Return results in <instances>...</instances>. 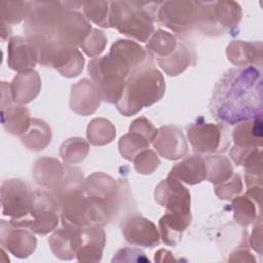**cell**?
Instances as JSON below:
<instances>
[{"mask_svg": "<svg viewBox=\"0 0 263 263\" xmlns=\"http://www.w3.org/2000/svg\"><path fill=\"white\" fill-rule=\"evenodd\" d=\"M262 74L253 66L227 70L216 83L209 104L212 115L230 125L262 117Z\"/></svg>", "mask_w": 263, "mask_h": 263, "instance_id": "obj_1", "label": "cell"}, {"mask_svg": "<svg viewBox=\"0 0 263 263\" xmlns=\"http://www.w3.org/2000/svg\"><path fill=\"white\" fill-rule=\"evenodd\" d=\"M164 92V77L150 62L127 77L122 96L115 106L122 115L132 116L158 102Z\"/></svg>", "mask_w": 263, "mask_h": 263, "instance_id": "obj_2", "label": "cell"}, {"mask_svg": "<svg viewBox=\"0 0 263 263\" xmlns=\"http://www.w3.org/2000/svg\"><path fill=\"white\" fill-rule=\"evenodd\" d=\"M159 2L111 1L110 28L146 42L154 33V22Z\"/></svg>", "mask_w": 263, "mask_h": 263, "instance_id": "obj_3", "label": "cell"}, {"mask_svg": "<svg viewBox=\"0 0 263 263\" xmlns=\"http://www.w3.org/2000/svg\"><path fill=\"white\" fill-rule=\"evenodd\" d=\"M84 192L101 203L109 215L110 222L117 221L123 213L133 211V196L126 180H115L111 176L96 172L84 181ZM135 210V209H134Z\"/></svg>", "mask_w": 263, "mask_h": 263, "instance_id": "obj_4", "label": "cell"}, {"mask_svg": "<svg viewBox=\"0 0 263 263\" xmlns=\"http://www.w3.org/2000/svg\"><path fill=\"white\" fill-rule=\"evenodd\" d=\"M87 70L102 100L114 105L120 100L126 79L134 72L125 61L111 51L107 55L90 60Z\"/></svg>", "mask_w": 263, "mask_h": 263, "instance_id": "obj_5", "label": "cell"}, {"mask_svg": "<svg viewBox=\"0 0 263 263\" xmlns=\"http://www.w3.org/2000/svg\"><path fill=\"white\" fill-rule=\"evenodd\" d=\"M57 202L62 225L88 228L92 226L103 227L110 223L109 215L105 208L89 197L84 192V188L66 195Z\"/></svg>", "mask_w": 263, "mask_h": 263, "instance_id": "obj_6", "label": "cell"}, {"mask_svg": "<svg viewBox=\"0 0 263 263\" xmlns=\"http://www.w3.org/2000/svg\"><path fill=\"white\" fill-rule=\"evenodd\" d=\"M82 2L27 1L24 32L27 38L46 37L53 39L59 21L67 9H80Z\"/></svg>", "mask_w": 263, "mask_h": 263, "instance_id": "obj_7", "label": "cell"}, {"mask_svg": "<svg viewBox=\"0 0 263 263\" xmlns=\"http://www.w3.org/2000/svg\"><path fill=\"white\" fill-rule=\"evenodd\" d=\"M58 202L49 190L37 189L32 192L29 215L21 219H10V223L45 235L53 231L60 220Z\"/></svg>", "mask_w": 263, "mask_h": 263, "instance_id": "obj_8", "label": "cell"}, {"mask_svg": "<svg viewBox=\"0 0 263 263\" xmlns=\"http://www.w3.org/2000/svg\"><path fill=\"white\" fill-rule=\"evenodd\" d=\"M188 140L193 150L198 154L224 152L229 143L227 128L222 123H212L198 118L187 129Z\"/></svg>", "mask_w": 263, "mask_h": 263, "instance_id": "obj_9", "label": "cell"}, {"mask_svg": "<svg viewBox=\"0 0 263 263\" xmlns=\"http://www.w3.org/2000/svg\"><path fill=\"white\" fill-rule=\"evenodd\" d=\"M198 1L159 2L156 21L177 34L187 33L198 22Z\"/></svg>", "mask_w": 263, "mask_h": 263, "instance_id": "obj_10", "label": "cell"}, {"mask_svg": "<svg viewBox=\"0 0 263 263\" xmlns=\"http://www.w3.org/2000/svg\"><path fill=\"white\" fill-rule=\"evenodd\" d=\"M2 215L11 219H21L29 215L32 190L20 179L4 180L1 184Z\"/></svg>", "mask_w": 263, "mask_h": 263, "instance_id": "obj_11", "label": "cell"}, {"mask_svg": "<svg viewBox=\"0 0 263 263\" xmlns=\"http://www.w3.org/2000/svg\"><path fill=\"white\" fill-rule=\"evenodd\" d=\"M154 198L165 213L191 217L190 192L179 180L167 176L155 187Z\"/></svg>", "mask_w": 263, "mask_h": 263, "instance_id": "obj_12", "label": "cell"}, {"mask_svg": "<svg viewBox=\"0 0 263 263\" xmlns=\"http://www.w3.org/2000/svg\"><path fill=\"white\" fill-rule=\"evenodd\" d=\"M89 21L78 9H67L61 16L53 39L69 47H79L91 32Z\"/></svg>", "mask_w": 263, "mask_h": 263, "instance_id": "obj_13", "label": "cell"}, {"mask_svg": "<svg viewBox=\"0 0 263 263\" xmlns=\"http://www.w3.org/2000/svg\"><path fill=\"white\" fill-rule=\"evenodd\" d=\"M31 116L29 110L13 101L10 84L1 82V123L4 129L14 136H22L30 126Z\"/></svg>", "mask_w": 263, "mask_h": 263, "instance_id": "obj_14", "label": "cell"}, {"mask_svg": "<svg viewBox=\"0 0 263 263\" xmlns=\"http://www.w3.org/2000/svg\"><path fill=\"white\" fill-rule=\"evenodd\" d=\"M0 243L2 249L7 250L17 258H27L36 249L37 239L30 229L20 227L10 222L1 220Z\"/></svg>", "mask_w": 263, "mask_h": 263, "instance_id": "obj_15", "label": "cell"}, {"mask_svg": "<svg viewBox=\"0 0 263 263\" xmlns=\"http://www.w3.org/2000/svg\"><path fill=\"white\" fill-rule=\"evenodd\" d=\"M121 228L125 240L130 245L152 248L159 243V231L147 218L133 215L122 222Z\"/></svg>", "mask_w": 263, "mask_h": 263, "instance_id": "obj_16", "label": "cell"}, {"mask_svg": "<svg viewBox=\"0 0 263 263\" xmlns=\"http://www.w3.org/2000/svg\"><path fill=\"white\" fill-rule=\"evenodd\" d=\"M152 144L161 157L170 160L180 159L188 151V145L182 130L173 125L159 127Z\"/></svg>", "mask_w": 263, "mask_h": 263, "instance_id": "obj_17", "label": "cell"}, {"mask_svg": "<svg viewBox=\"0 0 263 263\" xmlns=\"http://www.w3.org/2000/svg\"><path fill=\"white\" fill-rule=\"evenodd\" d=\"M102 101L97 85L87 78H83L72 85L69 106L75 113L87 116L96 112Z\"/></svg>", "mask_w": 263, "mask_h": 263, "instance_id": "obj_18", "label": "cell"}, {"mask_svg": "<svg viewBox=\"0 0 263 263\" xmlns=\"http://www.w3.org/2000/svg\"><path fill=\"white\" fill-rule=\"evenodd\" d=\"M37 64V50L27 37L15 36L9 39L7 45V65L10 69L21 73L33 70Z\"/></svg>", "mask_w": 263, "mask_h": 263, "instance_id": "obj_19", "label": "cell"}, {"mask_svg": "<svg viewBox=\"0 0 263 263\" xmlns=\"http://www.w3.org/2000/svg\"><path fill=\"white\" fill-rule=\"evenodd\" d=\"M48 243L54 256L61 260H72L81 246V228L62 225L50 235Z\"/></svg>", "mask_w": 263, "mask_h": 263, "instance_id": "obj_20", "label": "cell"}, {"mask_svg": "<svg viewBox=\"0 0 263 263\" xmlns=\"http://www.w3.org/2000/svg\"><path fill=\"white\" fill-rule=\"evenodd\" d=\"M66 165L52 157H41L36 160L32 177L35 183L49 191L54 190L64 178Z\"/></svg>", "mask_w": 263, "mask_h": 263, "instance_id": "obj_21", "label": "cell"}, {"mask_svg": "<svg viewBox=\"0 0 263 263\" xmlns=\"http://www.w3.org/2000/svg\"><path fill=\"white\" fill-rule=\"evenodd\" d=\"M228 61L238 67L262 65V42L233 40L226 47Z\"/></svg>", "mask_w": 263, "mask_h": 263, "instance_id": "obj_22", "label": "cell"}, {"mask_svg": "<svg viewBox=\"0 0 263 263\" xmlns=\"http://www.w3.org/2000/svg\"><path fill=\"white\" fill-rule=\"evenodd\" d=\"M168 176L188 185L199 184L206 179L204 158L199 154L189 155L176 163L171 168Z\"/></svg>", "mask_w": 263, "mask_h": 263, "instance_id": "obj_23", "label": "cell"}, {"mask_svg": "<svg viewBox=\"0 0 263 263\" xmlns=\"http://www.w3.org/2000/svg\"><path fill=\"white\" fill-rule=\"evenodd\" d=\"M106 234L101 226L81 228V246L76 254L78 261L99 262L102 259Z\"/></svg>", "mask_w": 263, "mask_h": 263, "instance_id": "obj_24", "label": "cell"}, {"mask_svg": "<svg viewBox=\"0 0 263 263\" xmlns=\"http://www.w3.org/2000/svg\"><path fill=\"white\" fill-rule=\"evenodd\" d=\"M41 89V79L34 69L18 73L10 83V91L15 103L24 105L32 102Z\"/></svg>", "mask_w": 263, "mask_h": 263, "instance_id": "obj_25", "label": "cell"}, {"mask_svg": "<svg viewBox=\"0 0 263 263\" xmlns=\"http://www.w3.org/2000/svg\"><path fill=\"white\" fill-rule=\"evenodd\" d=\"M262 123V117L237 123L232 133L233 146L241 149L261 148L263 138Z\"/></svg>", "mask_w": 263, "mask_h": 263, "instance_id": "obj_26", "label": "cell"}, {"mask_svg": "<svg viewBox=\"0 0 263 263\" xmlns=\"http://www.w3.org/2000/svg\"><path fill=\"white\" fill-rule=\"evenodd\" d=\"M212 12L219 33H223L224 29L234 28L242 17L241 7L235 1H212Z\"/></svg>", "mask_w": 263, "mask_h": 263, "instance_id": "obj_27", "label": "cell"}, {"mask_svg": "<svg viewBox=\"0 0 263 263\" xmlns=\"http://www.w3.org/2000/svg\"><path fill=\"white\" fill-rule=\"evenodd\" d=\"M190 222L191 217L165 213L158 221L160 238L168 246H177Z\"/></svg>", "mask_w": 263, "mask_h": 263, "instance_id": "obj_28", "label": "cell"}, {"mask_svg": "<svg viewBox=\"0 0 263 263\" xmlns=\"http://www.w3.org/2000/svg\"><path fill=\"white\" fill-rule=\"evenodd\" d=\"M194 54L188 45L179 40L177 48L168 57L155 60L157 65L170 76H176L183 73L190 65H194L192 61Z\"/></svg>", "mask_w": 263, "mask_h": 263, "instance_id": "obj_29", "label": "cell"}, {"mask_svg": "<svg viewBox=\"0 0 263 263\" xmlns=\"http://www.w3.org/2000/svg\"><path fill=\"white\" fill-rule=\"evenodd\" d=\"M21 141L30 150H43L51 141V128L44 120L32 118L29 128L21 136Z\"/></svg>", "mask_w": 263, "mask_h": 263, "instance_id": "obj_30", "label": "cell"}, {"mask_svg": "<svg viewBox=\"0 0 263 263\" xmlns=\"http://www.w3.org/2000/svg\"><path fill=\"white\" fill-rule=\"evenodd\" d=\"M179 39L176 35L158 29L154 31L147 44V52L152 59H162L172 54L177 48Z\"/></svg>", "mask_w": 263, "mask_h": 263, "instance_id": "obj_31", "label": "cell"}, {"mask_svg": "<svg viewBox=\"0 0 263 263\" xmlns=\"http://www.w3.org/2000/svg\"><path fill=\"white\" fill-rule=\"evenodd\" d=\"M204 162L206 166V180L215 186L226 182L234 174L230 160L224 155H208L204 158Z\"/></svg>", "mask_w": 263, "mask_h": 263, "instance_id": "obj_32", "label": "cell"}, {"mask_svg": "<svg viewBox=\"0 0 263 263\" xmlns=\"http://www.w3.org/2000/svg\"><path fill=\"white\" fill-rule=\"evenodd\" d=\"M84 58L79 49L69 47L58 57L52 68L65 77H75L82 72Z\"/></svg>", "mask_w": 263, "mask_h": 263, "instance_id": "obj_33", "label": "cell"}, {"mask_svg": "<svg viewBox=\"0 0 263 263\" xmlns=\"http://www.w3.org/2000/svg\"><path fill=\"white\" fill-rule=\"evenodd\" d=\"M86 136L91 145L104 146L114 140L116 129L110 120L102 117L93 118L87 126Z\"/></svg>", "mask_w": 263, "mask_h": 263, "instance_id": "obj_34", "label": "cell"}, {"mask_svg": "<svg viewBox=\"0 0 263 263\" xmlns=\"http://www.w3.org/2000/svg\"><path fill=\"white\" fill-rule=\"evenodd\" d=\"M84 181L83 173L80 168L66 164V172L63 180L59 186L50 192L53 194L55 200L58 201L66 195L82 190L84 188Z\"/></svg>", "mask_w": 263, "mask_h": 263, "instance_id": "obj_35", "label": "cell"}, {"mask_svg": "<svg viewBox=\"0 0 263 263\" xmlns=\"http://www.w3.org/2000/svg\"><path fill=\"white\" fill-rule=\"evenodd\" d=\"M89 152V144L83 138H70L60 147V155L66 164H77L85 159Z\"/></svg>", "mask_w": 263, "mask_h": 263, "instance_id": "obj_36", "label": "cell"}, {"mask_svg": "<svg viewBox=\"0 0 263 263\" xmlns=\"http://www.w3.org/2000/svg\"><path fill=\"white\" fill-rule=\"evenodd\" d=\"M256 205L257 204L247 195H237L232 198L231 210L233 211L234 221L241 226H248L255 222L257 215L261 216V214L257 213ZM258 208L261 209L260 206Z\"/></svg>", "mask_w": 263, "mask_h": 263, "instance_id": "obj_37", "label": "cell"}, {"mask_svg": "<svg viewBox=\"0 0 263 263\" xmlns=\"http://www.w3.org/2000/svg\"><path fill=\"white\" fill-rule=\"evenodd\" d=\"M150 142L141 134L129 130L122 136L118 142L119 152L123 158L133 161V159L143 150L148 149Z\"/></svg>", "mask_w": 263, "mask_h": 263, "instance_id": "obj_38", "label": "cell"}, {"mask_svg": "<svg viewBox=\"0 0 263 263\" xmlns=\"http://www.w3.org/2000/svg\"><path fill=\"white\" fill-rule=\"evenodd\" d=\"M83 15L96 25L110 28L111 1H87L82 2Z\"/></svg>", "mask_w": 263, "mask_h": 263, "instance_id": "obj_39", "label": "cell"}, {"mask_svg": "<svg viewBox=\"0 0 263 263\" xmlns=\"http://www.w3.org/2000/svg\"><path fill=\"white\" fill-rule=\"evenodd\" d=\"M262 150L261 148L252 149L242 161L245 166V179L247 187L261 186L262 181Z\"/></svg>", "mask_w": 263, "mask_h": 263, "instance_id": "obj_40", "label": "cell"}, {"mask_svg": "<svg viewBox=\"0 0 263 263\" xmlns=\"http://www.w3.org/2000/svg\"><path fill=\"white\" fill-rule=\"evenodd\" d=\"M27 1H0L1 21L8 24H18L25 18Z\"/></svg>", "mask_w": 263, "mask_h": 263, "instance_id": "obj_41", "label": "cell"}, {"mask_svg": "<svg viewBox=\"0 0 263 263\" xmlns=\"http://www.w3.org/2000/svg\"><path fill=\"white\" fill-rule=\"evenodd\" d=\"M106 44L107 37L105 33L99 29H92L79 47L86 55L90 58H98L104 51Z\"/></svg>", "mask_w": 263, "mask_h": 263, "instance_id": "obj_42", "label": "cell"}, {"mask_svg": "<svg viewBox=\"0 0 263 263\" xmlns=\"http://www.w3.org/2000/svg\"><path fill=\"white\" fill-rule=\"evenodd\" d=\"M135 170L142 175L152 174L160 164L157 154L151 149H145L140 152L134 159Z\"/></svg>", "mask_w": 263, "mask_h": 263, "instance_id": "obj_43", "label": "cell"}, {"mask_svg": "<svg viewBox=\"0 0 263 263\" xmlns=\"http://www.w3.org/2000/svg\"><path fill=\"white\" fill-rule=\"evenodd\" d=\"M242 191V182L239 174H233L226 182L215 186V193L220 199L230 200Z\"/></svg>", "mask_w": 263, "mask_h": 263, "instance_id": "obj_44", "label": "cell"}, {"mask_svg": "<svg viewBox=\"0 0 263 263\" xmlns=\"http://www.w3.org/2000/svg\"><path fill=\"white\" fill-rule=\"evenodd\" d=\"M112 262H149V259L140 249L123 248L116 252Z\"/></svg>", "mask_w": 263, "mask_h": 263, "instance_id": "obj_45", "label": "cell"}, {"mask_svg": "<svg viewBox=\"0 0 263 263\" xmlns=\"http://www.w3.org/2000/svg\"><path fill=\"white\" fill-rule=\"evenodd\" d=\"M129 130L137 132V133L141 134L150 143L153 142V140L156 136V132H157V129L154 127V125L144 116H141V117L135 119L129 126Z\"/></svg>", "mask_w": 263, "mask_h": 263, "instance_id": "obj_46", "label": "cell"}, {"mask_svg": "<svg viewBox=\"0 0 263 263\" xmlns=\"http://www.w3.org/2000/svg\"><path fill=\"white\" fill-rule=\"evenodd\" d=\"M258 223L254 226L253 232L250 238L251 247L257 251L259 254H261L262 249V223H261V217H258Z\"/></svg>", "mask_w": 263, "mask_h": 263, "instance_id": "obj_47", "label": "cell"}, {"mask_svg": "<svg viewBox=\"0 0 263 263\" xmlns=\"http://www.w3.org/2000/svg\"><path fill=\"white\" fill-rule=\"evenodd\" d=\"M11 33H12V31L10 29V25L1 21V38H2V40H5L6 38H8L11 35Z\"/></svg>", "mask_w": 263, "mask_h": 263, "instance_id": "obj_48", "label": "cell"}]
</instances>
